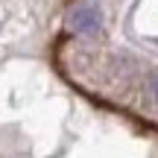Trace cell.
<instances>
[{"label": "cell", "mask_w": 158, "mask_h": 158, "mask_svg": "<svg viewBox=\"0 0 158 158\" xmlns=\"http://www.w3.org/2000/svg\"><path fill=\"white\" fill-rule=\"evenodd\" d=\"M100 23H102V18H100V9L97 6H76L73 12H70V27H73V32H82V35H94V32H100Z\"/></svg>", "instance_id": "cell-1"}, {"label": "cell", "mask_w": 158, "mask_h": 158, "mask_svg": "<svg viewBox=\"0 0 158 158\" xmlns=\"http://www.w3.org/2000/svg\"><path fill=\"white\" fill-rule=\"evenodd\" d=\"M149 91H152V97H155V100H158V70H152V73H149Z\"/></svg>", "instance_id": "cell-2"}]
</instances>
